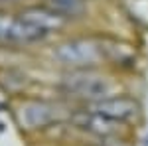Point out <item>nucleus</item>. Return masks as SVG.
I'll return each mask as SVG.
<instances>
[{
  "mask_svg": "<svg viewBox=\"0 0 148 146\" xmlns=\"http://www.w3.org/2000/svg\"><path fill=\"white\" fill-rule=\"evenodd\" d=\"M38 59L51 71L107 67V32L97 28H75L46 45Z\"/></svg>",
  "mask_w": 148,
  "mask_h": 146,
  "instance_id": "2",
  "label": "nucleus"
},
{
  "mask_svg": "<svg viewBox=\"0 0 148 146\" xmlns=\"http://www.w3.org/2000/svg\"><path fill=\"white\" fill-rule=\"evenodd\" d=\"M0 51H30L16 10H0Z\"/></svg>",
  "mask_w": 148,
  "mask_h": 146,
  "instance_id": "6",
  "label": "nucleus"
},
{
  "mask_svg": "<svg viewBox=\"0 0 148 146\" xmlns=\"http://www.w3.org/2000/svg\"><path fill=\"white\" fill-rule=\"evenodd\" d=\"M47 69V67H46ZM130 79L113 69L95 67L77 71H51L47 69L46 91L61 97L73 107H87L105 101L116 93L130 89Z\"/></svg>",
  "mask_w": 148,
  "mask_h": 146,
  "instance_id": "1",
  "label": "nucleus"
},
{
  "mask_svg": "<svg viewBox=\"0 0 148 146\" xmlns=\"http://www.w3.org/2000/svg\"><path fill=\"white\" fill-rule=\"evenodd\" d=\"M28 0H0V10H16Z\"/></svg>",
  "mask_w": 148,
  "mask_h": 146,
  "instance_id": "7",
  "label": "nucleus"
},
{
  "mask_svg": "<svg viewBox=\"0 0 148 146\" xmlns=\"http://www.w3.org/2000/svg\"><path fill=\"white\" fill-rule=\"evenodd\" d=\"M73 28H91L101 0H42Z\"/></svg>",
  "mask_w": 148,
  "mask_h": 146,
  "instance_id": "5",
  "label": "nucleus"
},
{
  "mask_svg": "<svg viewBox=\"0 0 148 146\" xmlns=\"http://www.w3.org/2000/svg\"><path fill=\"white\" fill-rule=\"evenodd\" d=\"M87 107L105 114V117H109L114 123L125 124L126 128H132V130L144 119V105L132 89L116 93V95L105 99V101H99L95 105H87Z\"/></svg>",
  "mask_w": 148,
  "mask_h": 146,
  "instance_id": "4",
  "label": "nucleus"
},
{
  "mask_svg": "<svg viewBox=\"0 0 148 146\" xmlns=\"http://www.w3.org/2000/svg\"><path fill=\"white\" fill-rule=\"evenodd\" d=\"M69 146H73V144H69Z\"/></svg>",
  "mask_w": 148,
  "mask_h": 146,
  "instance_id": "8",
  "label": "nucleus"
},
{
  "mask_svg": "<svg viewBox=\"0 0 148 146\" xmlns=\"http://www.w3.org/2000/svg\"><path fill=\"white\" fill-rule=\"evenodd\" d=\"M16 126L28 136L44 138L53 128L69 123L75 111L73 105L53 95L51 91H38L8 101Z\"/></svg>",
  "mask_w": 148,
  "mask_h": 146,
  "instance_id": "3",
  "label": "nucleus"
}]
</instances>
